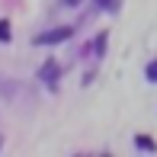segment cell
Instances as JSON below:
<instances>
[{
  "instance_id": "1",
  "label": "cell",
  "mask_w": 157,
  "mask_h": 157,
  "mask_svg": "<svg viewBox=\"0 0 157 157\" xmlns=\"http://www.w3.org/2000/svg\"><path fill=\"white\" fill-rule=\"evenodd\" d=\"M71 35V29H55V32H45L39 35V45H55V42H64Z\"/></svg>"
},
{
  "instance_id": "2",
  "label": "cell",
  "mask_w": 157,
  "mask_h": 157,
  "mask_svg": "<svg viewBox=\"0 0 157 157\" xmlns=\"http://www.w3.org/2000/svg\"><path fill=\"white\" fill-rule=\"evenodd\" d=\"M0 39H10V26L6 23H0Z\"/></svg>"
},
{
  "instance_id": "3",
  "label": "cell",
  "mask_w": 157,
  "mask_h": 157,
  "mask_svg": "<svg viewBox=\"0 0 157 157\" xmlns=\"http://www.w3.org/2000/svg\"><path fill=\"white\" fill-rule=\"evenodd\" d=\"M147 77H151V80H157V61L151 64V67H147Z\"/></svg>"
},
{
  "instance_id": "4",
  "label": "cell",
  "mask_w": 157,
  "mask_h": 157,
  "mask_svg": "<svg viewBox=\"0 0 157 157\" xmlns=\"http://www.w3.org/2000/svg\"><path fill=\"white\" fill-rule=\"evenodd\" d=\"M99 6H116V0H99Z\"/></svg>"
},
{
  "instance_id": "5",
  "label": "cell",
  "mask_w": 157,
  "mask_h": 157,
  "mask_svg": "<svg viewBox=\"0 0 157 157\" xmlns=\"http://www.w3.org/2000/svg\"><path fill=\"white\" fill-rule=\"evenodd\" d=\"M67 3H71V6H74V3H80V0H67Z\"/></svg>"
}]
</instances>
